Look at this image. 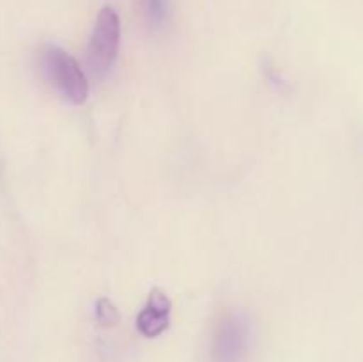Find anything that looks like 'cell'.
I'll return each mask as SVG.
<instances>
[{
	"mask_svg": "<svg viewBox=\"0 0 363 362\" xmlns=\"http://www.w3.org/2000/svg\"><path fill=\"white\" fill-rule=\"evenodd\" d=\"M41 71L64 99L80 105L89 96V84L80 64L60 46L45 45L41 50Z\"/></svg>",
	"mask_w": 363,
	"mask_h": 362,
	"instance_id": "6da1fadb",
	"label": "cell"
},
{
	"mask_svg": "<svg viewBox=\"0 0 363 362\" xmlns=\"http://www.w3.org/2000/svg\"><path fill=\"white\" fill-rule=\"evenodd\" d=\"M144 13L152 28H162L169 20V4L167 0H144Z\"/></svg>",
	"mask_w": 363,
	"mask_h": 362,
	"instance_id": "5b68a950",
	"label": "cell"
},
{
	"mask_svg": "<svg viewBox=\"0 0 363 362\" xmlns=\"http://www.w3.org/2000/svg\"><path fill=\"white\" fill-rule=\"evenodd\" d=\"M172 302L160 287L149 293L147 304L137 316V329L142 336L156 337L169 329Z\"/></svg>",
	"mask_w": 363,
	"mask_h": 362,
	"instance_id": "277c9868",
	"label": "cell"
},
{
	"mask_svg": "<svg viewBox=\"0 0 363 362\" xmlns=\"http://www.w3.org/2000/svg\"><path fill=\"white\" fill-rule=\"evenodd\" d=\"M96 319L103 327H113L119 323V311L108 298H99L96 305Z\"/></svg>",
	"mask_w": 363,
	"mask_h": 362,
	"instance_id": "8992f818",
	"label": "cell"
},
{
	"mask_svg": "<svg viewBox=\"0 0 363 362\" xmlns=\"http://www.w3.org/2000/svg\"><path fill=\"white\" fill-rule=\"evenodd\" d=\"M121 41L119 14L110 6H105L96 18L87 46L89 70L96 77H103L116 62Z\"/></svg>",
	"mask_w": 363,
	"mask_h": 362,
	"instance_id": "3957f363",
	"label": "cell"
},
{
	"mask_svg": "<svg viewBox=\"0 0 363 362\" xmlns=\"http://www.w3.org/2000/svg\"><path fill=\"white\" fill-rule=\"evenodd\" d=\"M252 348L250 323L240 312H227L213 329L209 341L211 362H248Z\"/></svg>",
	"mask_w": 363,
	"mask_h": 362,
	"instance_id": "7a4b0ae2",
	"label": "cell"
}]
</instances>
